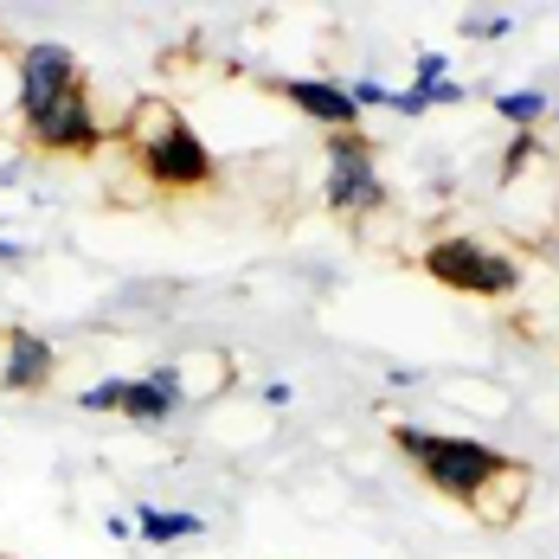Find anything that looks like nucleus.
<instances>
[{
	"instance_id": "nucleus-15",
	"label": "nucleus",
	"mask_w": 559,
	"mask_h": 559,
	"mask_svg": "<svg viewBox=\"0 0 559 559\" xmlns=\"http://www.w3.org/2000/svg\"><path fill=\"white\" fill-rule=\"evenodd\" d=\"M444 84V58L438 52H418V71H412V91H438Z\"/></svg>"
},
{
	"instance_id": "nucleus-6",
	"label": "nucleus",
	"mask_w": 559,
	"mask_h": 559,
	"mask_svg": "<svg viewBox=\"0 0 559 559\" xmlns=\"http://www.w3.org/2000/svg\"><path fill=\"white\" fill-rule=\"evenodd\" d=\"M71 84H78V58L64 52V46H52V39L26 46V58H20V110H26V122L46 104H58Z\"/></svg>"
},
{
	"instance_id": "nucleus-12",
	"label": "nucleus",
	"mask_w": 559,
	"mask_h": 559,
	"mask_svg": "<svg viewBox=\"0 0 559 559\" xmlns=\"http://www.w3.org/2000/svg\"><path fill=\"white\" fill-rule=\"evenodd\" d=\"M122 392H129V380H104V386L78 392V405H84V412H122Z\"/></svg>"
},
{
	"instance_id": "nucleus-7",
	"label": "nucleus",
	"mask_w": 559,
	"mask_h": 559,
	"mask_svg": "<svg viewBox=\"0 0 559 559\" xmlns=\"http://www.w3.org/2000/svg\"><path fill=\"white\" fill-rule=\"evenodd\" d=\"M283 97L296 104V110L309 116V122H329V129H354L360 110H354V97H347V84H329V78H283L277 84Z\"/></svg>"
},
{
	"instance_id": "nucleus-14",
	"label": "nucleus",
	"mask_w": 559,
	"mask_h": 559,
	"mask_svg": "<svg viewBox=\"0 0 559 559\" xmlns=\"http://www.w3.org/2000/svg\"><path fill=\"white\" fill-rule=\"evenodd\" d=\"M347 97H354V110H373V104H392V91L380 78H360V84H347Z\"/></svg>"
},
{
	"instance_id": "nucleus-17",
	"label": "nucleus",
	"mask_w": 559,
	"mask_h": 559,
	"mask_svg": "<svg viewBox=\"0 0 559 559\" xmlns=\"http://www.w3.org/2000/svg\"><path fill=\"white\" fill-rule=\"evenodd\" d=\"M0 559H7V554H0Z\"/></svg>"
},
{
	"instance_id": "nucleus-11",
	"label": "nucleus",
	"mask_w": 559,
	"mask_h": 559,
	"mask_svg": "<svg viewBox=\"0 0 559 559\" xmlns=\"http://www.w3.org/2000/svg\"><path fill=\"white\" fill-rule=\"evenodd\" d=\"M496 110H502L508 122H540V116H547V97H540V91H502Z\"/></svg>"
},
{
	"instance_id": "nucleus-16",
	"label": "nucleus",
	"mask_w": 559,
	"mask_h": 559,
	"mask_svg": "<svg viewBox=\"0 0 559 559\" xmlns=\"http://www.w3.org/2000/svg\"><path fill=\"white\" fill-rule=\"evenodd\" d=\"M527 148H534V142H527V135H521V142H514V148H508V162H502V174H508V180H514V174H521V162H527Z\"/></svg>"
},
{
	"instance_id": "nucleus-3",
	"label": "nucleus",
	"mask_w": 559,
	"mask_h": 559,
	"mask_svg": "<svg viewBox=\"0 0 559 559\" xmlns=\"http://www.w3.org/2000/svg\"><path fill=\"white\" fill-rule=\"evenodd\" d=\"M155 122H162V129L142 142V174L162 180V187H206V180H213V155H206V142L168 110H155Z\"/></svg>"
},
{
	"instance_id": "nucleus-13",
	"label": "nucleus",
	"mask_w": 559,
	"mask_h": 559,
	"mask_svg": "<svg viewBox=\"0 0 559 559\" xmlns=\"http://www.w3.org/2000/svg\"><path fill=\"white\" fill-rule=\"evenodd\" d=\"M463 33H469V39H508L514 20H508V13H476V20H463Z\"/></svg>"
},
{
	"instance_id": "nucleus-10",
	"label": "nucleus",
	"mask_w": 559,
	"mask_h": 559,
	"mask_svg": "<svg viewBox=\"0 0 559 559\" xmlns=\"http://www.w3.org/2000/svg\"><path fill=\"white\" fill-rule=\"evenodd\" d=\"M135 534L142 540H155V547H168V540H187V534H200V514H168V508H142L135 514Z\"/></svg>"
},
{
	"instance_id": "nucleus-8",
	"label": "nucleus",
	"mask_w": 559,
	"mask_h": 559,
	"mask_svg": "<svg viewBox=\"0 0 559 559\" xmlns=\"http://www.w3.org/2000/svg\"><path fill=\"white\" fill-rule=\"evenodd\" d=\"M58 354L46 335H33V329H7V367H0V386L7 392H39L52 380Z\"/></svg>"
},
{
	"instance_id": "nucleus-4",
	"label": "nucleus",
	"mask_w": 559,
	"mask_h": 559,
	"mask_svg": "<svg viewBox=\"0 0 559 559\" xmlns=\"http://www.w3.org/2000/svg\"><path fill=\"white\" fill-rule=\"evenodd\" d=\"M322 193H329V206H335V213H373V206L386 200L367 135H354V129L329 135V187H322Z\"/></svg>"
},
{
	"instance_id": "nucleus-5",
	"label": "nucleus",
	"mask_w": 559,
	"mask_h": 559,
	"mask_svg": "<svg viewBox=\"0 0 559 559\" xmlns=\"http://www.w3.org/2000/svg\"><path fill=\"white\" fill-rule=\"evenodd\" d=\"M33 142L52 148V155H84V148H97V142H104V122L91 110V91L71 84L58 104H46V110L33 116Z\"/></svg>"
},
{
	"instance_id": "nucleus-9",
	"label": "nucleus",
	"mask_w": 559,
	"mask_h": 559,
	"mask_svg": "<svg viewBox=\"0 0 559 559\" xmlns=\"http://www.w3.org/2000/svg\"><path fill=\"white\" fill-rule=\"evenodd\" d=\"M174 405H180V373H174V367H155V373L129 380V392H122V412H129L135 425H162Z\"/></svg>"
},
{
	"instance_id": "nucleus-1",
	"label": "nucleus",
	"mask_w": 559,
	"mask_h": 559,
	"mask_svg": "<svg viewBox=\"0 0 559 559\" xmlns=\"http://www.w3.org/2000/svg\"><path fill=\"white\" fill-rule=\"evenodd\" d=\"M392 444L405 450V456L425 469V483H431L438 496H450V502H476L489 483L521 476L502 450H489L483 438H438V431H425V425H392Z\"/></svg>"
},
{
	"instance_id": "nucleus-2",
	"label": "nucleus",
	"mask_w": 559,
	"mask_h": 559,
	"mask_svg": "<svg viewBox=\"0 0 559 559\" xmlns=\"http://www.w3.org/2000/svg\"><path fill=\"white\" fill-rule=\"evenodd\" d=\"M425 277H438L444 289H463V296H514L521 289L514 258L476 245V238H438L425 251Z\"/></svg>"
}]
</instances>
